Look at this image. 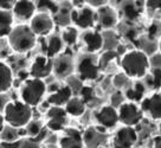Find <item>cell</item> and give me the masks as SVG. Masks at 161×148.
<instances>
[{"instance_id":"e0dca14e","label":"cell","mask_w":161,"mask_h":148,"mask_svg":"<svg viewBox=\"0 0 161 148\" xmlns=\"http://www.w3.org/2000/svg\"><path fill=\"white\" fill-rule=\"evenodd\" d=\"M13 17L20 20H31L36 14V4L31 0H19L15 1L13 10Z\"/></svg>"},{"instance_id":"f1b7e54d","label":"cell","mask_w":161,"mask_h":148,"mask_svg":"<svg viewBox=\"0 0 161 148\" xmlns=\"http://www.w3.org/2000/svg\"><path fill=\"white\" fill-rule=\"evenodd\" d=\"M44 133V130H43V126H42V123L39 121H32L31 120L29 124L26 126V134L30 136V139L32 141H36L39 135Z\"/></svg>"},{"instance_id":"4fadbf2b","label":"cell","mask_w":161,"mask_h":148,"mask_svg":"<svg viewBox=\"0 0 161 148\" xmlns=\"http://www.w3.org/2000/svg\"><path fill=\"white\" fill-rule=\"evenodd\" d=\"M95 118L103 128H114L119 123L117 109L113 106H103L95 112Z\"/></svg>"},{"instance_id":"b9f144b4","label":"cell","mask_w":161,"mask_h":148,"mask_svg":"<svg viewBox=\"0 0 161 148\" xmlns=\"http://www.w3.org/2000/svg\"><path fill=\"white\" fill-rule=\"evenodd\" d=\"M159 49H160V52H161V38H160V44H159Z\"/></svg>"},{"instance_id":"8fae6325","label":"cell","mask_w":161,"mask_h":148,"mask_svg":"<svg viewBox=\"0 0 161 148\" xmlns=\"http://www.w3.org/2000/svg\"><path fill=\"white\" fill-rule=\"evenodd\" d=\"M137 141V133L134 127H122L114 136V148H134Z\"/></svg>"},{"instance_id":"603a6c76","label":"cell","mask_w":161,"mask_h":148,"mask_svg":"<svg viewBox=\"0 0 161 148\" xmlns=\"http://www.w3.org/2000/svg\"><path fill=\"white\" fill-rule=\"evenodd\" d=\"M122 12L128 20H135L140 15L141 7L145 5V1H123Z\"/></svg>"},{"instance_id":"484cf974","label":"cell","mask_w":161,"mask_h":148,"mask_svg":"<svg viewBox=\"0 0 161 148\" xmlns=\"http://www.w3.org/2000/svg\"><path fill=\"white\" fill-rule=\"evenodd\" d=\"M145 95V85L141 82H136L134 83V85L129 89H127L126 96L130 102L135 103L137 101H141L142 97Z\"/></svg>"},{"instance_id":"f546056e","label":"cell","mask_w":161,"mask_h":148,"mask_svg":"<svg viewBox=\"0 0 161 148\" xmlns=\"http://www.w3.org/2000/svg\"><path fill=\"white\" fill-rule=\"evenodd\" d=\"M80 98L86 104H89L90 102H92L94 98H95V90H94V88L89 87V85L82 87L80 91Z\"/></svg>"},{"instance_id":"7402d4cb","label":"cell","mask_w":161,"mask_h":148,"mask_svg":"<svg viewBox=\"0 0 161 148\" xmlns=\"http://www.w3.org/2000/svg\"><path fill=\"white\" fill-rule=\"evenodd\" d=\"M14 17L11 11L0 10V38L8 37L13 26Z\"/></svg>"},{"instance_id":"d590c367","label":"cell","mask_w":161,"mask_h":148,"mask_svg":"<svg viewBox=\"0 0 161 148\" xmlns=\"http://www.w3.org/2000/svg\"><path fill=\"white\" fill-rule=\"evenodd\" d=\"M19 148H39V146H38L37 142H35L31 139H29V140H21Z\"/></svg>"},{"instance_id":"4dcf8cb0","label":"cell","mask_w":161,"mask_h":148,"mask_svg":"<svg viewBox=\"0 0 161 148\" xmlns=\"http://www.w3.org/2000/svg\"><path fill=\"white\" fill-rule=\"evenodd\" d=\"M147 10L151 12L153 15H155L158 18H161V0H149L145 1Z\"/></svg>"},{"instance_id":"5bb4252c","label":"cell","mask_w":161,"mask_h":148,"mask_svg":"<svg viewBox=\"0 0 161 148\" xmlns=\"http://www.w3.org/2000/svg\"><path fill=\"white\" fill-rule=\"evenodd\" d=\"M74 71V61L69 55H58L53 58L52 72L58 78H66Z\"/></svg>"},{"instance_id":"83f0119b","label":"cell","mask_w":161,"mask_h":148,"mask_svg":"<svg viewBox=\"0 0 161 148\" xmlns=\"http://www.w3.org/2000/svg\"><path fill=\"white\" fill-rule=\"evenodd\" d=\"M36 10L40 11L43 13H49V14H57V12L59 10L58 4H56L55 1H44V0H39V1H35Z\"/></svg>"},{"instance_id":"5b68a950","label":"cell","mask_w":161,"mask_h":148,"mask_svg":"<svg viewBox=\"0 0 161 148\" xmlns=\"http://www.w3.org/2000/svg\"><path fill=\"white\" fill-rule=\"evenodd\" d=\"M70 19L77 27L83 30H91L96 21V12L90 6L82 5L70 12Z\"/></svg>"},{"instance_id":"30bf717a","label":"cell","mask_w":161,"mask_h":148,"mask_svg":"<svg viewBox=\"0 0 161 148\" xmlns=\"http://www.w3.org/2000/svg\"><path fill=\"white\" fill-rule=\"evenodd\" d=\"M68 124V114L63 107H50L46 112V128L58 132Z\"/></svg>"},{"instance_id":"f35d334b","label":"cell","mask_w":161,"mask_h":148,"mask_svg":"<svg viewBox=\"0 0 161 148\" xmlns=\"http://www.w3.org/2000/svg\"><path fill=\"white\" fill-rule=\"evenodd\" d=\"M5 118H4V115L0 112V134H1V132L4 130V128H5Z\"/></svg>"},{"instance_id":"d6986e66","label":"cell","mask_w":161,"mask_h":148,"mask_svg":"<svg viewBox=\"0 0 161 148\" xmlns=\"http://www.w3.org/2000/svg\"><path fill=\"white\" fill-rule=\"evenodd\" d=\"M72 97V89L69 85H59L55 91H52L47 97V103L52 107H63Z\"/></svg>"},{"instance_id":"52a82bcc","label":"cell","mask_w":161,"mask_h":148,"mask_svg":"<svg viewBox=\"0 0 161 148\" xmlns=\"http://www.w3.org/2000/svg\"><path fill=\"white\" fill-rule=\"evenodd\" d=\"M119 122L123 123L126 127H133L142 120L143 112L133 102L122 103L117 110Z\"/></svg>"},{"instance_id":"9a60e30c","label":"cell","mask_w":161,"mask_h":148,"mask_svg":"<svg viewBox=\"0 0 161 148\" xmlns=\"http://www.w3.org/2000/svg\"><path fill=\"white\" fill-rule=\"evenodd\" d=\"M141 110L142 112H146L154 120L161 118V94L156 92L151 96L145 97L141 101Z\"/></svg>"},{"instance_id":"ab89813d","label":"cell","mask_w":161,"mask_h":148,"mask_svg":"<svg viewBox=\"0 0 161 148\" xmlns=\"http://www.w3.org/2000/svg\"><path fill=\"white\" fill-rule=\"evenodd\" d=\"M154 148H161V135L154 140Z\"/></svg>"},{"instance_id":"60d3db41","label":"cell","mask_w":161,"mask_h":148,"mask_svg":"<svg viewBox=\"0 0 161 148\" xmlns=\"http://www.w3.org/2000/svg\"><path fill=\"white\" fill-rule=\"evenodd\" d=\"M155 32H156V26L155 25H152L151 27H149V35H151V36H153Z\"/></svg>"},{"instance_id":"ffe728a7","label":"cell","mask_w":161,"mask_h":148,"mask_svg":"<svg viewBox=\"0 0 161 148\" xmlns=\"http://www.w3.org/2000/svg\"><path fill=\"white\" fill-rule=\"evenodd\" d=\"M42 43H43L44 56L49 57L51 59H53L59 55L63 49V45H64L62 38L57 35H49L47 38L43 39Z\"/></svg>"},{"instance_id":"4316f807","label":"cell","mask_w":161,"mask_h":148,"mask_svg":"<svg viewBox=\"0 0 161 148\" xmlns=\"http://www.w3.org/2000/svg\"><path fill=\"white\" fill-rule=\"evenodd\" d=\"M60 38H62V41L65 45L74 46L77 43V39H78V31H77L76 27L68 26L63 30Z\"/></svg>"},{"instance_id":"6da1fadb","label":"cell","mask_w":161,"mask_h":148,"mask_svg":"<svg viewBox=\"0 0 161 148\" xmlns=\"http://www.w3.org/2000/svg\"><path fill=\"white\" fill-rule=\"evenodd\" d=\"M3 115L8 127L21 129L32 120V108L23 101H11L4 106Z\"/></svg>"},{"instance_id":"d6a6232c","label":"cell","mask_w":161,"mask_h":148,"mask_svg":"<svg viewBox=\"0 0 161 148\" xmlns=\"http://www.w3.org/2000/svg\"><path fill=\"white\" fill-rule=\"evenodd\" d=\"M11 53V47L8 45V41L5 38H0V61L8 57Z\"/></svg>"},{"instance_id":"8d00e7d4","label":"cell","mask_w":161,"mask_h":148,"mask_svg":"<svg viewBox=\"0 0 161 148\" xmlns=\"http://www.w3.org/2000/svg\"><path fill=\"white\" fill-rule=\"evenodd\" d=\"M21 140H17L13 142H4V141H0V148H19Z\"/></svg>"},{"instance_id":"e575fe53","label":"cell","mask_w":161,"mask_h":148,"mask_svg":"<svg viewBox=\"0 0 161 148\" xmlns=\"http://www.w3.org/2000/svg\"><path fill=\"white\" fill-rule=\"evenodd\" d=\"M14 3L15 1H12V0H0V10H4V11L13 10Z\"/></svg>"},{"instance_id":"7a4b0ae2","label":"cell","mask_w":161,"mask_h":148,"mask_svg":"<svg viewBox=\"0 0 161 148\" xmlns=\"http://www.w3.org/2000/svg\"><path fill=\"white\" fill-rule=\"evenodd\" d=\"M7 41L12 51L23 55L35 47L37 44V36L32 32L29 25L20 24L12 29L7 37Z\"/></svg>"},{"instance_id":"74e56055","label":"cell","mask_w":161,"mask_h":148,"mask_svg":"<svg viewBox=\"0 0 161 148\" xmlns=\"http://www.w3.org/2000/svg\"><path fill=\"white\" fill-rule=\"evenodd\" d=\"M86 3L88 4V6H90V7H97V8L107 5V1H104V0H91V1H86Z\"/></svg>"},{"instance_id":"44dd1931","label":"cell","mask_w":161,"mask_h":148,"mask_svg":"<svg viewBox=\"0 0 161 148\" xmlns=\"http://www.w3.org/2000/svg\"><path fill=\"white\" fill-rule=\"evenodd\" d=\"M13 84V72L11 67L4 61H0V95L8 91Z\"/></svg>"},{"instance_id":"836d02e7","label":"cell","mask_w":161,"mask_h":148,"mask_svg":"<svg viewBox=\"0 0 161 148\" xmlns=\"http://www.w3.org/2000/svg\"><path fill=\"white\" fill-rule=\"evenodd\" d=\"M151 82L154 88H159L161 85V69L160 68H155V69L152 71Z\"/></svg>"},{"instance_id":"277c9868","label":"cell","mask_w":161,"mask_h":148,"mask_svg":"<svg viewBox=\"0 0 161 148\" xmlns=\"http://www.w3.org/2000/svg\"><path fill=\"white\" fill-rule=\"evenodd\" d=\"M47 91L46 83L43 79L37 78H27L20 88V97L21 101L32 107H37L45 96Z\"/></svg>"},{"instance_id":"3957f363","label":"cell","mask_w":161,"mask_h":148,"mask_svg":"<svg viewBox=\"0 0 161 148\" xmlns=\"http://www.w3.org/2000/svg\"><path fill=\"white\" fill-rule=\"evenodd\" d=\"M121 67L128 77L142 78L149 69V59L143 51L133 50L125 53L121 58Z\"/></svg>"},{"instance_id":"d4e9b609","label":"cell","mask_w":161,"mask_h":148,"mask_svg":"<svg viewBox=\"0 0 161 148\" xmlns=\"http://www.w3.org/2000/svg\"><path fill=\"white\" fill-rule=\"evenodd\" d=\"M103 140H104V136L95 128L86 129L84 135H83V142L89 148H97L103 142Z\"/></svg>"},{"instance_id":"8992f818","label":"cell","mask_w":161,"mask_h":148,"mask_svg":"<svg viewBox=\"0 0 161 148\" xmlns=\"http://www.w3.org/2000/svg\"><path fill=\"white\" fill-rule=\"evenodd\" d=\"M76 70L82 81H95L100 76V67L98 62L90 55L82 56L77 62Z\"/></svg>"},{"instance_id":"7bdbcfd3","label":"cell","mask_w":161,"mask_h":148,"mask_svg":"<svg viewBox=\"0 0 161 148\" xmlns=\"http://www.w3.org/2000/svg\"><path fill=\"white\" fill-rule=\"evenodd\" d=\"M47 148H52V147H47Z\"/></svg>"},{"instance_id":"cb8c5ba5","label":"cell","mask_w":161,"mask_h":148,"mask_svg":"<svg viewBox=\"0 0 161 148\" xmlns=\"http://www.w3.org/2000/svg\"><path fill=\"white\" fill-rule=\"evenodd\" d=\"M64 109H65L68 115L77 118V116H80V115H83L86 112V104L80 100V97H71L69 100V102L65 104Z\"/></svg>"},{"instance_id":"1f68e13d","label":"cell","mask_w":161,"mask_h":148,"mask_svg":"<svg viewBox=\"0 0 161 148\" xmlns=\"http://www.w3.org/2000/svg\"><path fill=\"white\" fill-rule=\"evenodd\" d=\"M116 57H117V53H116L115 51H107L104 52L102 56H101L100 61H98V67H100V69H103V68H106L107 65H108V63L110 61H113V59H115Z\"/></svg>"},{"instance_id":"7c38bea8","label":"cell","mask_w":161,"mask_h":148,"mask_svg":"<svg viewBox=\"0 0 161 148\" xmlns=\"http://www.w3.org/2000/svg\"><path fill=\"white\" fill-rule=\"evenodd\" d=\"M96 21L102 29L109 30L117 25L119 14L111 6L104 5L96 11Z\"/></svg>"},{"instance_id":"ba28073f","label":"cell","mask_w":161,"mask_h":148,"mask_svg":"<svg viewBox=\"0 0 161 148\" xmlns=\"http://www.w3.org/2000/svg\"><path fill=\"white\" fill-rule=\"evenodd\" d=\"M29 26L36 36L45 37L49 36L51 31L53 30L55 21H53V18L51 14L39 12V13H36L33 15V18L30 20Z\"/></svg>"},{"instance_id":"2e32d148","label":"cell","mask_w":161,"mask_h":148,"mask_svg":"<svg viewBox=\"0 0 161 148\" xmlns=\"http://www.w3.org/2000/svg\"><path fill=\"white\" fill-rule=\"evenodd\" d=\"M80 38H82V41L86 46V50L88 53H95V52L100 51L104 45L103 36L96 30L84 31Z\"/></svg>"},{"instance_id":"ac0fdd59","label":"cell","mask_w":161,"mask_h":148,"mask_svg":"<svg viewBox=\"0 0 161 148\" xmlns=\"http://www.w3.org/2000/svg\"><path fill=\"white\" fill-rule=\"evenodd\" d=\"M83 135L80 130L74 128H68L64 132V135L59 140L60 148H83Z\"/></svg>"},{"instance_id":"9c48e42d","label":"cell","mask_w":161,"mask_h":148,"mask_svg":"<svg viewBox=\"0 0 161 148\" xmlns=\"http://www.w3.org/2000/svg\"><path fill=\"white\" fill-rule=\"evenodd\" d=\"M52 64H53V59H51L44 55H39L32 62L29 75L31 76V78H37V79L44 81V78L49 77L52 74Z\"/></svg>"}]
</instances>
